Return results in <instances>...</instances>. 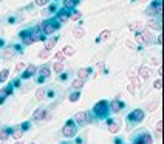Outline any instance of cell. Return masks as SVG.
Here are the masks:
<instances>
[{
    "label": "cell",
    "instance_id": "obj_17",
    "mask_svg": "<svg viewBox=\"0 0 164 144\" xmlns=\"http://www.w3.org/2000/svg\"><path fill=\"white\" fill-rule=\"evenodd\" d=\"M90 73H91V68H79V71H77V79L87 81L88 76H90Z\"/></svg>",
    "mask_w": 164,
    "mask_h": 144
},
{
    "label": "cell",
    "instance_id": "obj_1",
    "mask_svg": "<svg viewBox=\"0 0 164 144\" xmlns=\"http://www.w3.org/2000/svg\"><path fill=\"white\" fill-rule=\"evenodd\" d=\"M108 113H110V109H108V101L102 99V101H99V102L94 104V107H93V115H94V118L104 119V118H107Z\"/></svg>",
    "mask_w": 164,
    "mask_h": 144
},
{
    "label": "cell",
    "instance_id": "obj_48",
    "mask_svg": "<svg viewBox=\"0 0 164 144\" xmlns=\"http://www.w3.org/2000/svg\"><path fill=\"white\" fill-rule=\"evenodd\" d=\"M133 144H141V142H139L138 139H135V141H133Z\"/></svg>",
    "mask_w": 164,
    "mask_h": 144
},
{
    "label": "cell",
    "instance_id": "obj_43",
    "mask_svg": "<svg viewBox=\"0 0 164 144\" xmlns=\"http://www.w3.org/2000/svg\"><path fill=\"white\" fill-rule=\"evenodd\" d=\"M126 45H127V47H129L130 50H135V48H136V45H135V44H133L132 41H126Z\"/></svg>",
    "mask_w": 164,
    "mask_h": 144
},
{
    "label": "cell",
    "instance_id": "obj_40",
    "mask_svg": "<svg viewBox=\"0 0 164 144\" xmlns=\"http://www.w3.org/2000/svg\"><path fill=\"white\" fill-rule=\"evenodd\" d=\"M135 41L138 44H144L143 42V37H141V33H135Z\"/></svg>",
    "mask_w": 164,
    "mask_h": 144
},
{
    "label": "cell",
    "instance_id": "obj_29",
    "mask_svg": "<svg viewBox=\"0 0 164 144\" xmlns=\"http://www.w3.org/2000/svg\"><path fill=\"white\" fill-rule=\"evenodd\" d=\"M84 84H85L84 79H76V81H73V88L74 90H80L82 87H84Z\"/></svg>",
    "mask_w": 164,
    "mask_h": 144
},
{
    "label": "cell",
    "instance_id": "obj_36",
    "mask_svg": "<svg viewBox=\"0 0 164 144\" xmlns=\"http://www.w3.org/2000/svg\"><path fill=\"white\" fill-rule=\"evenodd\" d=\"M50 53H51V51H48V50H44L42 53H39V57H40V59H47V57H50Z\"/></svg>",
    "mask_w": 164,
    "mask_h": 144
},
{
    "label": "cell",
    "instance_id": "obj_39",
    "mask_svg": "<svg viewBox=\"0 0 164 144\" xmlns=\"http://www.w3.org/2000/svg\"><path fill=\"white\" fill-rule=\"evenodd\" d=\"M34 3H36L37 6H45V5L48 3V0H34Z\"/></svg>",
    "mask_w": 164,
    "mask_h": 144
},
{
    "label": "cell",
    "instance_id": "obj_3",
    "mask_svg": "<svg viewBox=\"0 0 164 144\" xmlns=\"http://www.w3.org/2000/svg\"><path fill=\"white\" fill-rule=\"evenodd\" d=\"M76 133H77V126L74 124L73 119H68L65 123V126L62 127V135L65 138H73V136H76Z\"/></svg>",
    "mask_w": 164,
    "mask_h": 144
},
{
    "label": "cell",
    "instance_id": "obj_18",
    "mask_svg": "<svg viewBox=\"0 0 164 144\" xmlns=\"http://www.w3.org/2000/svg\"><path fill=\"white\" fill-rule=\"evenodd\" d=\"M147 25H149V28H152L155 31H161V23H159L158 19H149Z\"/></svg>",
    "mask_w": 164,
    "mask_h": 144
},
{
    "label": "cell",
    "instance_id": "obj_51",
    "mask_svg": "<svg viewBox=\"0 0 164 144\" xmlns=\"http://www.w3.org/2000/svg\"><path fill=\"white\" fill-rule=\"evenodd\" d=\"M30 144H36V142H30Z\"/></svg>",
    "mask_w": 164,
    "mask_h": 144
},
{
    "label": "cell",
    "instance_id": "obj_16",
    "mask_svg": "<svg viewBox=\"0 0 164 144\" xmlns=\"http://www.w3.org/2000/svg\"><path fill=\"white\" fill-rule=\"evenodd\" d=\"M20 39L23 41V44L25 45H31V44H34L33 41H31V37H30V30H25V31H20Z\"/></svg>",
    "mask_w": 164,
    "mask_h": 144
},
{
    "label": "cell",
    "instance_id": "obj_35",
    "mask_svg": "<svg viewBox=\"0 0 164 144\" xmlns=\"http://www.w3.org/2000/svg\"><path fill=\"white\" fill-rule=\"evenodd\" d=\"M44 96H45V88H39L36 91V98L37 99H44Z\"/></svg>",
    "mask_w": 164,
    "mask_h": 144
},
{
    "label": "cell",
    "instance_id": "obj_19",
    "mask_svg": "<svg viewBox=\"0 0 164 144\" xmlns=\"http://www.w3.org/2000/svg\"><path fill=\"white\" fill-rule=\"evenodd\" d=\"M79 2H80V0H64V8L68 9V11H70V9H74V8L79 5Z\"/></svg>",
    "mask_w": 164,
    "mask_h": 144
},
{
    "label": "cell",
    "instance_id": "obj_9",
    "mask_svg": "<svg viewBox=\"0 0 164 144\" xmlns=\"http://www.w3.org/2000/svg\"><path fill=\"white\" fill-rule=\"evenodd\" d=\"M54 19H56V20H59L61 23H67L68 20H70V11H68V9H59L57 11V14H56V17H54Z\"/></svg>",
    "mask_w": 164,
    "mask_h": 144
},
{
    "label": "cell",
    "instance_id": "obj_32",
    "mask_svg": "<svg viewBox=\"0 0 164 144\" xmlns=\"http://www.w3.org/2000/svg\"><path fill=\"white\" fill-rule=\"evenodd\" d=\"M79 95H80V93H79V90H76L74 93H71L70 98H68V99H70V102H77V101H79Z\"/></svg>",
    "mask_w": 164,
    "mask_h": 144
},
{
    "label": "cell",
    "instance_id": "obj_45",
    "mask_svg": "<svg viewBox=\"0 0 164 144\" xmlns=\"http://www.w3.org/2000/svg\"><path fill=\"white\" fill-rule=\"evenodd\" d=\"M54 9H56V6H54V5H50V8H48V11H50V12H53Z\"/></svg>",
    "mask_w": 164,
    "mask_h": 144
},
{
    "label": "cell",
    "instance_id": "obj_15",
    "mask_svg": "<svg viewBox=\"0 0 164 144\" xmlns=\"http://www.w3.org/2000/svg\"><path fill=\"white\" fill-rule=\"evenodd\" d=\"M139 33H141V37H143V42L144 44H150V42H152L153 36H152V33H150L149 28H143Z\"/></svg>",
    "mask_w": 164,
    "mask_h": 144
},
{
    "label": "cell",
    "instance_id": "obj_50",
    "mask_svg": "<svg viewBox=\"0 0 164 144\" xmlns=\"http://www.w3.org/2000/svg\"><path fill=\"white\" fill-rule=\"evenodd\" d=\"M16 144H22V142H16Z\"/></svg>",
    "mask_w": 164,
    "mask_h": 144
},
{
    "label": "cell",
    "instance_id": "obj_44",
    "mask_svg": "<svg viewBox=\"0 0 164 144\" xmlns=\"http://www.w3.org/2000/svg\"><path fill=\"white\" fill-rule=\"evenodd\" d=\"M127 90H129V91H130V93H132V95H135V85H133V84H132V82H130V84H129V87H127Z\"/></svg>",
    "mask_w": 164,
    "mask_h": 144
},
{
    "label": "cell",
    "instance_id": "obj_34",
    "mask_svg": "<svg viewBox=\"0 0 164 144\" xmlns=\"http://www.w3.org/2000/svg\"><path fill=\"white\" fill-rule=\"evenodd\" d=\"M129 77L132 79V84H133V85H136V87H141V81L138 79V77H135L132 73H129Z\"/></svg>",
    "mask_w": 164,
    "mask_h": 144
},
{
    "label": "cell",
    "instance_id": "obj_5",
    "mask_svg": "<svg viewBox=\"0 0 164 144\" xmlns=\"http://www.w3.org/2000/svg\"><path fill=\"white\" fill-rule=\"evenodd\" d=\"M144 116H146L144 110H141V109H136V110H133V112H130V113H129L127 119H129L130 123H136V124H138V123H143Z\"/></svg>",
    "mask_w": 164,
    "mask_h": 144
},
{
    "label": "cell",
    "instance_id": "obj_22",
    "mask_svg": "<svg viewBox=\"0 0 164 144\" xmlns=\"http://www.w3.org/2000/svg\"><path fill=\"white\" fill-rule=\"evenodd\" d=\"M11 136L14 138V139H20L23 136V130L19 127V129H12V132H11Z\"/></svg>",
    "mask_w": 164,
    "mask_h": 144
},
{
    "label": "cell",
    "instance_id": "obj_30",
    "mask_svg": "<svg viewBox=\"0 0 164 144\" xmlns=\"http://www.w3.org/2000/svg\"><path fill=\"white\" fill-rule=\"evenodd\" d=\"M53 70L56 71V73H62L64 71V62H56L53 65Z\"/></svg>",
    "mask_w": 164,
    "mask_h": 144
},
{
    "label": "cell",
    "instance_id": "obj_13",
    "mask_svg": "<svg viewBox=\"0 0 164 144\" xmlns=\"http://www.w3.org/2000/svg\"><path fill=\"white\" fill-rule=\"evenodd\" d=\"M107 129H108V132H110V133H118L121 126H119V123L116 119H108L107 121Z\"/></svg>",
    "mask_w": 164,
    "mask_h": 144
},
{
    "label": "cell",
    "instance_id": "obj_25",
    "mask_svg": "<svg viewBox=\"0 0 164 144\" xmlns=\"http://www.w3.org/2000/svg\"><path fill=\"white\" fill-rule=\"evenodd\" d=\"M56 41L57 39L56 37H51L50 41H45V50H48V51H51L53 48H54V45H56Z\"/></svg>",
    "mask_w": 164,
    "mask_h": 144
},
{
    "label": "cell",
    "instance_id": "obj_7",
    "mask_svg": "<svg viewBox=\"0 0 164 144\" xmlns=\"http://www.w3.org/2000/svg\"><path fill=\"white\" fill-rule=\"evenodd\" d=\"M37 73H39V77H37V82L39 84H42L45 79H48V77L51 76V73H50V65H42L39 70H37Z\"/></svg>",
    "mask_w": 164,
    "mask_h": 144
},
{
    "label": "cell",
    "instance_id": "obj_41",
    "mask_svg": "<svg viewBox=\"0 0 164 144\" xmlns=\"http://www.w3.org/2000/svg\"><path fill=\"white\" fill-rule=\"evenodd\" d=\"M161 130H162V123L158 121V124H156V135H158V136H161V135H159V133H161Z\"/></svg>",
    "mask_w": 164,
    "mask_h": 144
},
{
    "label": "cell",
    "instance_id": "obj_38",
    "mask_svg": "<svg viewBox=\"0 0 164 144\" xmlns=\"http://www.w3.org/2000/svg\"><path fill=\"white\" fill-rule=\"evenodd\" d=\"M23 68H25V64H23V62H19V64L16 65V73H20Z\"/></svg>",
    "mask_w": 164,
    "mask_h": 144
},
{
    "label": "cell",
    "instance_id": "obj_21",
    "mask_svg": "<svg viewBox=\"0 0 164 144\" xmlns=\"http://www.w3.org/2000/svg\"><path fill=\"white\" fill-rule=\"evenodd\" d=\"M129 30L133 31V33H139V31L143 30V25H141L139 22H133V23L129 25Z\"/></svg>",
    "mask_w": 164,
    "mask_h": 144
},
{
    "label": "cell",
    "instance_id": "obj_12",
    "mask_svg": "<svg viewBox=\"0 0 164 144\" xmlns=\"http://www.w3.org/2000/svg\"><path fill=\"white\" fill-rule=\"evenodd\" d=\"M12 91H14V87H12V84H9V85L5 87V88H0V104H2V102L6 99V96L12 95Z\"/></svg>",
    "mask_w": 164,
    "mask_h": 144
},
{
    "label": "cell",
    "instance_id": "obj_52",
    "mask_svg": "<svg viewBox=\"0 0 164 144\" xmlns=\"http://www.w3.org/2000/svg\"><path fill=\"white\" fill-rule=\"evenodd\" d=\"M56 2H57V0H56Z\"/></svg>",
    "mask_w": 164,
    "mask_h": 144
},
{
    "label": "cell",
    "instance_id": "obj_33",
    "mask_svg": "<svg viewBox=\"0 0 164 144\" xmlns=\"http://www.w3.org/2000/svg\"><path fill=\"white\" fill-rule=\"evenodd\" d=\"M80 16H82L80 11H73V12H70V19H71V20H79Z\"/></svg>",
    "mask_w": 164,
    "mask_h": 144
},
{
    "label": "cell",
    "instance_id": "obj_28",
    "mask_svg": "<svg viewBox=\"0 0 164 144\" xmlns=\"http://www.w3.org/2000/svg\"><path fill=\"white\" fill-rule=\"evenodd\" d=\"M110 36H112V31H110V30H104V31H101L98 41H105V39H108Z\"/></svg>",
    "mask_w": 164,
    "mask_h": 144
},
{
    "label": "cell",
    "instance_id": "obj_2",
    "mask_svg": "<svg viewBox=\"0 0 164 144\" xmlns=\"http://www.w3.org/2000/svg\"><path fill=\"white\" fill-rule=\"evenodd\" d=\"M59 28H61V22L56 20V19L45 20V22H42V25H40V30L44 31L45 36H51L54 31H57Z\"/></svg>",
    "mask_w": 164,
    "mask_h": 144
},
{
    "label": "cell",
    "instance_id": "obj_46",
    "mask_svg": "<svg viewBox=\"0 0 164 144\" xmlns=\"http://www.w3.org/2000/svg\"><path fill=\"white\" fill-rule=\"evenodd\" d=\"M155 107H156V102H153V104H150V107H149V109H150V110H153Z\"/></svg>",
    "mask_w": 164,
    "mask_h": 144
},
{
    "label": "cell",
    "instance_id": "obj_26",
    "mask_svg": "<svg viewBox=\"0 0 164 144\" xmlns=\"http://www.w3.org/2000/svg\"><path fill=\"white\" fill-rule=\"evenodd\" d=\"M62 53H64V56H74V48L73 47H70V45H67L64 50H62Z\"/></svg>",
    "mask_w": 164,
    "mask_h": 144
},
{
    "label": "cell",
    "instance_id": "obj_49",
    "mask_svg": "<svg viewBox=\"0 0 164 144\" xmlns=\"http://www.w3.org/2000/svg\"><path fill=\"white\" fill-rule=\"evenodd\" d=\"M62 144H71V142H62Z\"/></svg>",
    "mask_w": 164,
    "mask_h": 144
},
{
    "label": "cell",
    "instance_id": "obj_31",
    "mask_svg": "<svg viewBox=\"0 0 164 144\" xmlns=\"http://www.w3.org/2000/svg\"><path fill=\"white\" fill-rule=\"evenodd\" d=\"M8 76H9V70L8 68L2 70V71H0V82H5L8 79Z\"/></svg>",
    "mask_w": 164,
    "mask_h": 144
},
{
    "label": "cell",
    "instance_id": "obj_10",
    "mask_svg": "<svg viewBox=\"0 0 164 144\" xmlns=\"http://www.w3.org/2000/svg\"><path fill=\"white\" fill-rule=\"evenodd\" d=\"M36 73H37V67L31 64V65H28V67H26V70L22 73L20 77H22V79H30V77H33Z\"/></svg>",
    "mask_w": 164,
    "mask_h": 144
},
{
    "label": "cell",
    "instance_id": "obj_47",
    "mask_svg": "<svg viewBox=\"0 0 164 144\" xmlns=\"http://www.w3.org/2000/svg\"><path fill=\"white\" fill-rule=\"evenodd\" d=\"M136 2H139V3H144V2H149V0H136Z\"/></svg>",
    "mask_w": 164,
    "mask_h": 144
},
{
    "label": "cell",
    "instance_id": "obj_27",
    "mask_svg": "<svg viewBox=\"0 0 164 144\" xmlns=\"http://www.w3.org/2000/svg\"><path fill=\"white\" fill-rule=\"evenodd\" d=\"M139 74H141L143 79H149V77H150V70L147 67H141L139 68Z\"/></svg>",
    "mask_w": 164,
    "mask_h": 144
},
{
    "label": "cell",
    "instance_id": "obj_11",
    "mask_svg": "<svg viewBox=\"0 0 164 144\" xmlns=\"http://www.w3.org/2000/svg\"><path fill=\"white\" fill-rule=\"evenodd\" d=\"M136 139H138L141 144H152L153 142V138L149 132H141L138 136H136Z\"/></svg>",
    "mask_w": 164,
    "mask_h": 144
},
{
    "label": "cell",
    "instance_id": "obj_37",
    "mask_svg": "<svg viewBox=\"0 0 164 144\" xmlns=\"http://www.w3.org/2000/svg\"><path fill=\"white\" fill-rule=\"evenodd\" d=\"M54 57H56V61H57V62H64V61H65V56H64V53H62V51L56 53V56H54Z\"/></svg>",
    "mask_w": 164,
    "mask_h": 144
},
{
    "label": "cell",
    "instance_id": "obj_4",
    "mask_svg": "<svg viewBox=\"0 0 164 144\" xmlns=\"http://www.w3.org/2000/svg\"><path fill=\"white\" fill-rule=\"evenodd\" d=\"M162 12V2L161 0H153L150 6L146 9V14L147 16H159Z\"/></svg>",
    "mask_w": 164,
    "mask_h": 144
},
{
    "label": "cell",
    "instance_id": "obj_20",
    "mask_svg": "<svg viewBox=\"0 0 164 144\" xmlns=\"http://www.w3.org/2000/svg\"><path fill=\"white\" fill-rule=\"evenodd\" d=\"M11 132H12L11 127H5L3 130H0V141H6L11 136Z\"/></svg>",
    "mask_w": 164,
    "mask_h": 144
},
{
    "label": "cell",
    "instance_id": "obj_42",
    "mask_svg": "<svg viewBox=\"0 0 164 144\" xmlns=\"http://www.w3.org/2000/svg\"><path fill=\"white\" fill-rule=\"evenodd\" d=\"M153 87H155L156 90H161V87H162V82H161V79H156V81H155V84H153Z\"/></svg>",
    "mask_w": 164,
    "mask_h": 144
},
{
    "label": "cell",
    "instance_id": "obj_6",
    "mask_svg": "<svg viewBox=\"0 0 164 144\" xmlns=\"http://www.w3.org/2000/svg\"><path fill=\"white\" fill-rule=\"evenodd\" d=\"M126 107V102L124 101H121V99H112L110 102H108V109H110V112H113V113H118V112H121L122 109Z\"/></svg>",
    "mask_w": 164,
    "mask_h": 144
},
{
    "label": "cell",
    "instance_id": "obj_14",
    "mask_svg": "<svg viewBox=\"0 0 164 144\" xmlns=\"http://www.w3.org/2000/svg\"><path fill=\"white\" fill-rule=\"evenodd\" d=\"M45 115H47V109L39 107V109L34 110V113H33V121H40V119H44Z\"/></svg>",
    "mask_w": 164,
    "mask_h": 144
},
{
    "label": "cell",
    "instance_id": "obj_23",
    "mask_svg": "<svg viewBox=\"0 0 164 144\" xmlns=\"http://www.w3.org/2000/svg\"><path fill=\"white\" fill-rule=\"evenodd\" d=\"M14 54H16V51L12 50V48H6L5 53H3V59H5V61H9V59L14 57Z\"/></svg>",
    "mask_w": 164,
    "mask_h": 144
},
{
    "label": "cell",
    "instance_id": "obj_24",
    "mask_svg": "<svg viewBox=\"0 0 164 144\" xmlns=\"http://www.w3.org/2000/svg\"><path fill=\"white\" fill-rule=\"evenodd\" d=\"M73 36L76 37V39H82L85 36V30L82 28V27H79V28H74V31H73Z\"/></svg>",
    "mask_w": 164,
    "mask_h": 144
},
{
    "label": "cell",
    "instance_id": "obj_8",
    "mask_svg": "<svg viewBox=\"0 0 164 144\" xmlns=\"http://www.w3.org/2000/svg\"><path fill=\"white\" fill-rule=\"evenodd\" d=\"M73 121L77 123L79 126H85V124L90 123V115H88L87 112H79V113L74 115V119H73Z\"/></svg>",
    "mask_w": 164,
    "mask_h": 144
}]
</instances>
